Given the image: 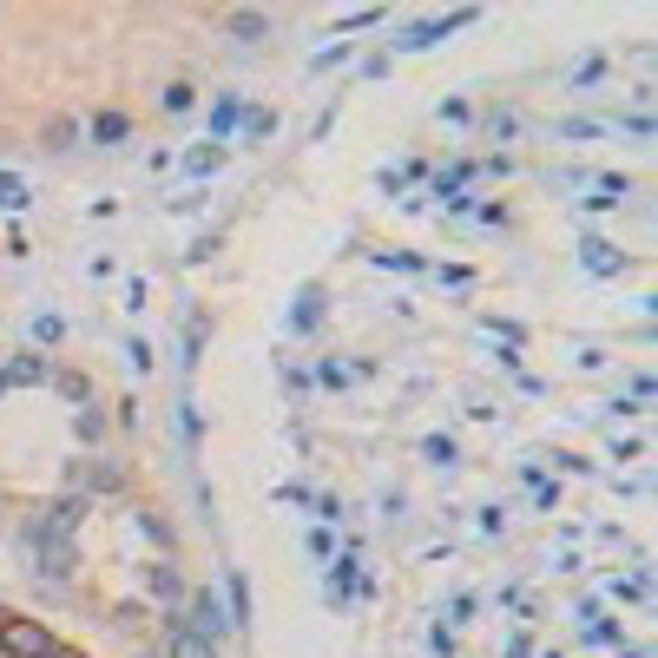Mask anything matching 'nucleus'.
I'll return each mask as SVG.
<instances>
[{
  "label": "nucleus",
  "mask_w": 658,
  "mask_h": 658,
  "mask_svg": "<svg viewBox=\"0 0 658 658\" xmlns=\"http://www.w3.org/2000/svg\"><path fill=\"white\" fill-rule=\"evenodd\" d=\"M53 382H60L66 402H86V395H93V382H86V376H53Z\"/></svg>",
  "instance_id": "c85d7f7f"
},
{
  "label": "nucleus",
  "mask_w": 658,
  "mask_h": 658,
  "mask_svg": "<svg viewBox=\"0 0 658 658\" xmlns=\"http://www.w3.org/2000/svg\"><path fill=\"white\" fill-rule=\"evenodd\" d=\"M60 336H66V323H60V316H33V343H60Z\"/></svg>",
  "instance_id": "b1692460"
},
{
  "label": "nucleus",
  "mask_w": 658,
  "mask_h": 658,
  "mask_svg": "<svg viewBox=\"0 0 658 658\" xmlns=\"http://www.w3.org/2000/svg\"><path fill=\"white\" fill-rule=\"evenodd\" d=\"M237 119H244V106H237V99H231V93H224V99H218V106H211V145H224V132H231V126H237Z\"/></svg>",
  "instance_id": "dca6fc26"
},
{
  "label": "nucleus",
  "mask_w": 658,
  "mask_h": 658,
  "mask_svg": "<svg viewBox=\"0 0 658 658\" xmlns=\"http://www.w3.org/2000/svg\"><path fill=\"white\" fill-rule=\"evenodd\" d=\"M362 369L356 362H323V369H316V382H323V389H343V382H356Z\"/></svg>",
  "instance_id": "aec40b11"
},
{
  "label": "nucleus",
  "mask_w": 658,
  "mask_h": 658,
  "mask_svg": "<svg viewBox=\"0 0 658 658\" xmlns=\"http://www.w3.org/2000/svg\"><path fill=\"white\" fill-rule=\"evenodd\" d=\"M323 323V290H297V303H290V329H297V336H310V329Z\"/></svg>",
  "instance_id": "1a4fd4ad"
},
{
  "label": "nucleus",
  "mask_w": 658,
  "mask_h": 658,
  "mask_svg": "<svg viewBox=\"0 0 658 658\" xmlns=\"http://www.w3.org/2000/svg\"><path fill=\"white\" fill-rule=\"evenodd\" d=\"M487 132H494V139H514L520 119H514V112H487Z\"/></svg>",
  "instance_id": "c756f323"
},
{
  "label": "nucleus",
  "mask_w": 658,
  "mask_h": 658,
  "mask_svg": "<svg viewBox=\"0 0 658 658\" xmlns=\"http://www.w3.org/2000/svg\"><path fill=\"white\" fill-rule=\"evenodd\" d=\"M0 204H7V211H27V185H20L14 172H0Z\"/></svg>",
  "instance_id": "412c9836"
},
{
  "label": "nucleus",
  "mask_w": 658,
  "mask_h": 658,
  "mask_svg": "<svg viewBox=\"0 0 658 658\" xmlns=\"http://www.w3.org/2000/svg\"><path fill=\"white\" fill-rule=\"evenodd\" d=\"M33 553H40V573H47L53 586L73 580V540H33Z\"/></svg>",
  "instance_id": "6e6552de"
},
{
  "label": "nucleus",
  "mask_w": 658,
  "mask_h": 658,
  "mask_svg": "<svg viewBox=\"0 0 658 658\" xmlns=\"http://www.w3.org/2000/svg\"><path fill=\"white\" fill-rule=\"evenodd\" d=\"M316 520H323V527H336V520H343V501H336V494H316Z\"/></svg>",
  "instance_id": "bb28decb"
},
{
  "label": "nucleus",
  "mask_w": 658,
  "mask_h": 658,
  "mask_svg": "<svg viewBox=\"0 0 658 658\" xmlns=\"http://www.w3.org/2000/svg\"><path fill=\"white\" fill-rule=\"evenodd\" d=\"M145 580H152L158 599H185V580H178V566H172V560H152V573H145Z\"/></svg>",
  "instance_id": "4468645a"
},
{
  "label": "nucleus",
  "mask_w": 658,
  "mask_h": 658,
  "mask_svg": "<svg viewBox=\"0 0 658 658\" xmlns=\"http://www.w3.org/2000/svg\"><path fill=\"white\" fill-rule=\"evenodd\" d=\"M224 612H231V626H251V586H244V573H224Z\"/></svg>",
  "instance_id": "9d476101"
},
{
  "label": "nucleus",
  "mask_w": 658,
  "mask_h": 658,
  "mask_svg": "<svg viewBox=\"0 0 658 658\" xmlns=\"http://www.w3.org/2000/svg\"><path fill=\"white\" fill-rule=\"evenodd\" d=\"M468 612H474V593H455V599H448V632L468 626Z\"/></svg>",
  "instance_id": "cd10ccee"
},
{
  "label": "nucleus",
  "mask_w": 658,
  "mask_h": 658,
  "mask_svg": "<svg viewBox=\"0 0 658 658\" xmlns=\"http://www.w3.org/2000/svg\"><path fill=\"white\" fill-rule=\"evenodd\" d=\"M47 658H86V652H66V645H53V652Z\"/></svg>",
  "instance_id": "e433bc0d"
},
{
  "label": "nucleus",
  "mask_w": 658,
  "mask_h": 658,
  "mask_svg": "<svg viewBox=\"0 0 658 658\" xmlns=\"http://www.w3.org/2000/svg\"><path fill=\"white\" fill-rule=\"evenodd\" d=\"M303 547H310L316 560H329V553H336V540H329V527H310V540H303Z\"/></svg>",
  "instance_id": "7c9ffc66"
},
{
  "label": "nucleus",
  "mask_w": 658,
  "mask_h": 658,
  "mask_svg": "<svg viewBox=\"0 0 658 658\" xmlns=\"http://www.w3.org/2000/svg\"><path fill=\"white\" fill-rule=\"evenodd\" d=\"M126 139H132L126 112H99V119H93V145H126Z\"/></svg>",
  "instance_id": "f8f14e48"
},
{
  "label": "nucleus",
  "mask_w": 658,
  "mask_h": 658,
  "mask_svg": "<svg viewBox=\"0 0 658 658\" xmlns=\"http://www.w3.org/2000/svg\"><path fill=\"white\" fill-rule=\"evenodd\" d=\"M79 520H86V494H66V501H53V507H40V514L20 527V547H33V540H73L79 533Z\"/></svg>",
  "instance_id": "f257e3e1"
},
{
  "label": "nucleus",
  "mask_w": 658,
  "mask_h": 658,
  "mask_svg": "<svg viewBox=\"0 0 658 658\" xmlns=\"http://www.w3.org/2000/svg\"><path fill=\"white\" fill-rule=\"evenodd\" d=\"M0 652L7 658H47L53 632L40 626V619H0Z\"/></svg>",
  "instance_id": "f03ea898"
},
{
  "label": "nucleus",
  "mask_w": 658,
  "mask_h": 658,
  "mask_svg": "<svg viewBox=\"0 0 658 658\" xmlns=\"http://www.w3.org/2000/svg\"><path fill=\"white\" fill-rule=\"evenodd\" d=\"M626 658H652V652H645V645H626Z\"/></svg>",
  "instance_id": "4c0bfd02"
},
{
  "label": "nucleus",
  "mask_w": 658,
  "mask_h": 658,
  "mask_svg": "<svg viewBox=\"0 0 658 658\" xmlns=\"http://www.w3.org/2000/svg\"><path fill=\"white\" fill-rule=\"evenodd\" d=\"M224 165V145H204V152H191L185 158V178H211Z\"/></svg>",
  "instance_id": "a211bd4d"
},
{
  "label": "nucleus",
  "mask_w": 658,
  "mask_h": 658,
  "mask_svg": "<svg viewBox=\"0 0 658 658\" xmlns=\"http://www.w3.org/2000/svg\"><path fill=\"white\" fill-rule=\"evenodd\" d=\"M0 389H7V382H0Z\"/></svg>",
  "instance_id": "58836bf2"
},
{
  "label": "nucleus",
  "mask_w": 658,
  "mask_h": 658,
  "mask_svg": "<svg viewBox=\"0 0 658 658\" xmlns=\"http://www.w3.org/2000/svg\"><path fill=\"white\" fill-rule=\"evenodd\" d=\"M586 645H619V626L612 619H586Z\"/></svg>",
  "instance_id": "393cba45"
},
{
  "label": "nucleus",
  "mask_w": 658,
  "mask_h": 658,
  "mask_svg": "<svg viewBox=\"0 0 658 658\" xmlns=\"http://www.w3.org/2000/svg\"><path fill=\"white\" fill-rule=\"evenodd\" d=\"M376 264L382 270H415V257H408V251H376Z\"/></svg>",
  "instance_id": "72a5a7b5"
},
{
  "label": "nucleus",
  "mask_w": 658,
  "mask_h": 658,
  "mask_svg": "<svg viewBox=\"0 0 658 658\" xmlns=\"http://www.w3.org/2000/svg\"><path fill=\"white\" fill-rule=\"evenodd\" d=\"M0 382H53V369H47V356H14L0 369Z\"/></svg>",
  "instance_id": "ddd939ff"
},
{
  "label": "nucleus",
  "mask_w": 658,
  "mask_h": 658,
  "mask_svg": "<svg viewBox=\"0 0 658 658\" xmlns=\"http://www.w3.org/2000/svg\"><path fill=\"white\" fill-rule=\"evenodd\" d=\"M422 455L435 461V468H455V461H461V448H455V435H428V441H422Z\"/></svg>",
  "instance_id": "f3484780"
},
{
  "label": "nucleus",
  "mask_w": 658,
  "mask_h": 658,
  "mask_svg": "<svg viewBox=\"0 0 658 658\" xmlns=\"http://www.w3.org/2000/svg\"><path fill=\"white\" fill-rule=\"evenodd\" d=\"M139 527H145V540H158V547L172 540V527H165V520H158V514H139Z\"/></svg>",
  "instance_id": "2f4dec72"
},
{
  "label": "nucleus",
  "mask_w": 658,
  "mask_h": 658,
  "mask_svg": "<svg viewBox=\"0 0 658 658\" xmlns=\"http://www.w3.org/2000/svg\"><path fill=\"white\" fill-rule=\"evenodd\" d=\"M158 106H165V112H191V106H198V93H191L185 79H172V86L158 93Z\"/></svg>",
  "instance_id": "6ab92c4d"
},
{
  "label": "nucleus",
  "mask_w": 658,
  "mask_h": 658,
  "mask_svg": "<svg viewBox=\"0 0 658 658\" xmlns=\"http://www.w3.org/2000/svg\"><path fill=\"white\" fill-rule=\"evenodd\" d=\"M376 20H382V7H356V14L336 20V33H362V27H376Z\"/></svg>",
  "instance_id": "5701e85b"
},
{
  "label": "nucleus",
  "mask_w": 658,
  "mask_h": 658,
  "mask_svg": "<svg viewBox=\"0 0 658 658\" xmlns=\"http://www.w3.org/2000/svg\"><path fill=\"white\" fill-rule=\"evenodd\" d=\"M474 20V7H461V14H441V20H422V27H408L402 40H389V47H402V53H428L435 40H448L455 27H468Z\"/></svg>",
  "instance_id": "7ed1b4c3"
},
{
  "label": "nucleus",
  "mask_w": 658,
  "mask_h": 658,
  "mask_svg": "<svg viewBox=\"0 0 658 658\" xmlns=\"http://www.w3.org/2000/svg\"><path fill=\"white\" fill-rule=\"evenodd\" d=\"M270 33V14H257V7H237L231 14V40H244V47H257Z\"/></svg>",
  "instance_id": "9b49d317"
},
{
  "label": "nucleus",
  "mask_w": 658,
  "mask_h": 658,
  "mask_svg": "<svg viewBox=\"0 0 658 658\" xmlns=\"http://www.w3.org/2000/svg\"><path fill=\"white\" fill-rule=\"evenodd\" d=\"M79 481L99 487V494H112V487H119V468H112V461H86V468H73V487Z\"/></svg>",
  "instance_id": "2eb2a0df"
},
{
  "label": "nucleus",
  "mask_w": 658,
  "mask_h": 658,
  "mask_svg": "<svg viewBox=\"0 0 658 658\" xmlns=\"http://www.w3.org/2000/svg\"><path fill=\"white\" fill-rule=\"evenodd\" d=\"M198 639H218V632H231V612H224L218 593H191V619H185Z\"/></svg>",
  "instance_id": "39448f33"
},
{
  "label": "nucleus",
  "mask_w": 658,
  "mask_h": 658,
  "mask_svg": "<svg viewBox=\"0 0 658 658\" xmlns=\"http://www.w3.org/2000/svg\"><path fill=\"white\" fill-rule=\"evenodd\" d=\"M283 501H290V507H310L316 494H310V487H303V481H283Z\"/></svg>",
  "instance_id": "f704fd0d"
},
{
  "label": "nucleus",
  "mask_w": 658,
  "mask_h": 658,
  "mask_svg": "<svg viewBox=\"0 0 658 658\" xmlns=\"http://www.w3.org/2000/svg\"><path fill=\"white\" fill-rule=\"evenodd\" d=\"M237 126H244V139H270V126H277V119H270V112H244Z\"/></svg>",
  "instance_id": "a878e982"
},
{
  "label": "nucleus",
  "mask_w": 658,
  "mask_h": 658,
  "mask_svg": "<svg viewBox=\"0 0 658 658\" xmlns=\"http://www.w3.org/2000/svg\"><path fill=\"white\" fill-rule=\"evenodd\" d=\"M599 73H606V60H599V53H593V60H580V73H573V86H593Z\"/></svg>",
  "instance_id": "473e14b6"
},
{
  "label": "nucleus",
  "mask_w": 658,
  "mask_h": 658,
  "mask_svg": "<svg viewBox=\"0 0 658 658\" xmlns=\"http://www.w3.org/2000/svg\"><path fill=\"white\" fill-rule=\"evenodd\" d=\"M580 270H586V277H619V270H626V251L606 244V237H586V244H580Z\"/></svg>",
  "instance_id": "0eeeda50"
},
{
  "label": "nucleus",
  "mask_w": 658,
  "mask_h": 658,
  "mask_svg": "<svg viewBox=\"0 0 658 658\" xmlns=\"http://www.w3.org/2000/svg\"><path fill=\"white\" fill-rule=\"evenodd\" d=\"M178 435L198 441V415H191V402H178Z\"/></svg>",
  "instance_id": "c9c22d12"
},
{
  "label": "nucleus",
  "mask_w": 658,
  "mask_h": 658,
  "mask_svg": "<svg viewBox=\"0 0 658 658\" xmlns=\"http://www.w3.org/2000/svg\"><path fill=\"white\" fill-rule=\"evenodd\" d=\"M369 593V580H362L356 573V553H329V599H336V606H343V599H362Z\"/></svg>",
  "instance_id": "20e7f679"
},
{
  "label": "nucleus",
  "mask_w": 658,
  "mask_h": 658,
  "mask_svg": "<svg viewBox=\"0 0 658 658\" xmlns=\"http://www.w3.org/2000/svg\"><path fill=\"white\" fill-rule=\"evenodd\" d=\"M165 658H218V652H211V639H198L185 626V612H172L165 619Z\"/></svg>",
  "instance_id": "423d86ee"
},
{
  "label": "nucleus",
  "mask_w": 658,
  "mask_h": 658,
  "mask_svg": "<svg viewBox=\"0 0 658 658\" xmlns=\"http://www.w3.org/2000/svg\"><path fill=\"white\" fill-rule=\"evenodd\" d=\"M553 132H560V139H599L606 126H599V119H560Z\"/></svg>",
  "instance_id": "4be33fe9"
}]
</instances>
